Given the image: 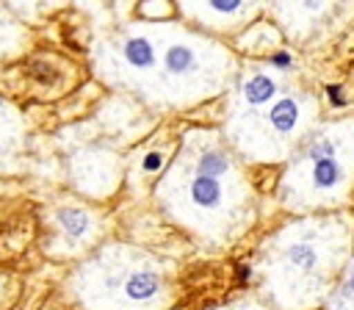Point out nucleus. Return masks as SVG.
<instances>
[{
    "instance_id": "obj_6",
    "label": "nucleus",
    "mask_w": 354,
    "mask_h": 310,
    "mask_svg": "<svg viewBox=\"0 0 354 310\" xmlns=\"http://www.w3.org/2000/svg\"><path fill=\"white\" fill-rule=\"evenodd\" d=\"M321 102L299 78L266 108L224 119L218 127L243 163H288L301 141L318 127Z\"/></svg>"
},
{
    "instance_id": "obj_3",
    "label": "nucleus",
    "mask_w": 354,
    "mask_h": 310,
    "mask_svg": "<svg viewBox=\"0 0 354 310\" xmlns=\"http://www.w3.org/2000/svg\"><path fill=\"white\" fill-rule=\"evenodd\" d=\"M174 260L122 241L102 244L66 280L77 310H171Z\"/></svg>"
},
{
    "instance_id": "obj_13",
    "label": "nucleus",
    "mask_w": 354,
    "mask_h": 310,
    "mask_svg": "<svg viewBox=\"0 0 354 310\" xmlns=\"http://www.w3.org/2000/svg\"><path fill=\"white\" fill-rule=\"evenodd\" d=\"M28 44V28L8 8L0 6V64L17 58Z\"/></svg>"
},
{
    "instance_id": "obj_1",
    "label": "nucleus",
    "mask_w": 354,
    "mask_h": 310,
    "mask_svg": "<svg viewBox=\"0 0 354 310\" xmlns=\"http://www.w3.org/2000/svg\"><path fill=\"white\" fill-rule=\"evenodd\" d=\"M152 194L166 219L210 252L232 246L257 219L246 163L216 127H188L180 136Z\"/></svg>"
},
{
    "instance_id": "obj_10",
    "label": "nucleus",
    "mask_w": 354,
    "mask_h": 310,
    "mask_svg": "<svg viewBox=\"0 0 354 310\" xmlns=\"http://www.w3.org/2000/svg\"><path fill=\"white\" fill-rule=\"evenodd\" d=\"M72 185L91 199L111 197L122 183V158L102 147H86L69 161Z\"/></svg>"
},
{
    "instance_id": "obj_2",
    "label": "nucleus",
    "mask_w": 354,
    "mask_h": 310,
    "mask_svg": "<svg viewBox=\"0 0 354 310\" xmlns=\"http://www.w3.org/2000/svg\"><path fill=\"white\" fill-rule=\"evenodd\" d=\"M354 257V210L293 216L254 255L260 296L274 310H324Z\"/></svg>"
},
{
    "instance_id": "obj_9",
    "label": "nucleus",
    "mask_w": 354,
    "mask_h": 310,
    "mask_svg": "<svg viewBox=\"0 0 354 310\" xmlns=\"http://www.w3.org/2000/svg\"><path fill=\"white\" fill-rule=\"evenodd\" d=\"M268 3H243V0H183L174 3L180 19L207 36H241L252 22L266 14Z\"/></svg>"
},
{
    "instance_id": "obj_8",
    "label": "nucleus",
    "mask_w": 354,
    "mask_h": 310,
    "mask_svg": "<svg viewBox=\"0 0 354 310\" xmlns=\"http://www.w3.org/2000/svg\"><path fill=\"white\" fill-rule=\"evenodd\" d=\"M299 75H282L268 61H241V69L224 94V119L252 113L257 108H266L274 102Z\"/></svg>"
},
{
    "instance_id": "obj_7",
    "label": "nucleus",
    "mask_w": 354,
    "mask_h": 310,
    "mask_svg": "<svg viewBox=\"0 0 354 310\" xmlns=\"http://www.w3.org/2000/svg\"><path fill=\"white\" fill-rule=\"evenodd\" d=\"M50 238L44 252L53 257H75L88 252L102 235V213L83 202H58L47 208Z\"/></svg>"
},
{
    "instance_id": "obj_4",
    "label": "nucleus",
    "mask_w": 354,
    "mask_h": 310,
    "mask_svg": "<svg viewBox=\"0 0 354 310\" xmlns=\"http://www.w3.org/2000/svg\"><path fill=\"white\" fill-rule=\"evenodd\" d=\"M241 58L221 39L183 19L158 22V64L144 102L158 111H183L227 94Z\"/></svg>"
},
{
    "instance_id": "obj_12",
    "label": "nucleus",
    "mask_w": 354,
    "mask_h": 310,
    "mask_svg": "<svg viewBox=\"0 0 354 310\" xmlns=\"http://www.w3.org/2000/svg\"><path fill=\"white\" fill-rule=\"evenodd\" d=\"M282 47H285V33L274 19H257L241 36H235V50L246 53L252 61H266Z\"/></svg>"
},
{
    "instance_id": "obj_5",
    "label": "nucleus",
    "mask_w": 354,
    "mask_h": 310,
    "mask_svg": "<svg viewBox=\"0 0 354 310\" xmlns=\"http://www.w3.org/2000/svg\"><path fill=\"white\" fill-rule=\"evenodd\" d=\"M354 197V113L321 119L288 158L277 202L293 216L348 210Z\"/></svg>"
},
{
    "instance_id": "obj_11",
    "label": "nucleus",
    "mask_w": 354,
    "mask_h": 310,
    "mask_svg": "<svg viewBox=\"0 0 354 310\" xmlns=\"http://www.w3.org/2000/svg\"><path fill=\"white\" fill-rule=\"evenodd\" d=\"M266 14L279 25L288 42H304L313 28L335 14V3H268Z\"/></svg>"
},
{
    "instance_id": "obj_15",
    "label": "nucleus",
    "mask_w": 354,
    "mask_h": 310,
    "mask_svg": "<svg viewBox=\"0 0 354 310\" xmlns=\"http://www.w3.org/2000/svg\"><path fill=\"white\" fill-rule=\"evenodd\" d=\"M171 163V155H169V149H163V147H158V149H149V152H144L141 155V161H138V172L144 174V177H160L163 172H166V166Z\"/></svg>"
},
{
    "instance_id": "obj_14",
    "label": "nucleus",
    "mask_w": 354,
    "mask_h": 310,
    "mask_svg": "<svg viewBox=\"0 0 354 310\" xmlns=\"http://www.w3.org/2000/svg\"><path fill=\"white\" fill-rule=\"evenodd\" d=\"M324 310H354V257L346 266V271H343L337 288L332 291L329 302L324 304Z\"/></svg>"
},
{
    "instance_id": "obj_16",
    "label": "nucleus",
    "mask_w": 354,
    "mask_h": 310,
    "mask_svg": "<svg viewBox=\"0 0 354 310\" xmlns=\"http://www.w3.org/2000/svg\"><path fill=\"white\" fill-rule=\"evenodd\" d=\"M210 310H274L263 296H238V299H230L224 304H216Z\"/></svg>"
}]
</instances>
